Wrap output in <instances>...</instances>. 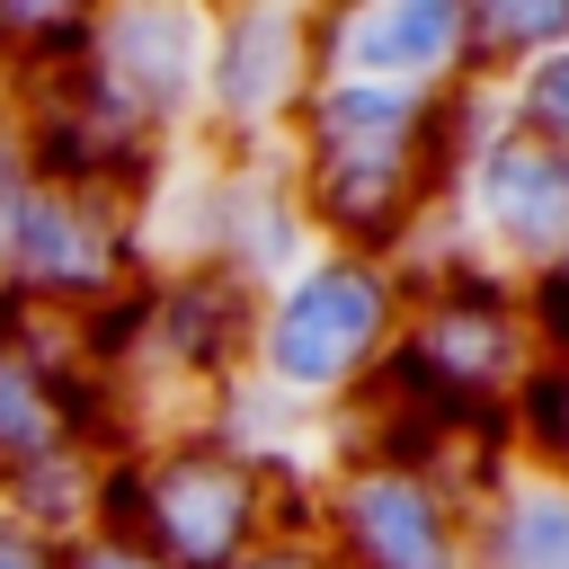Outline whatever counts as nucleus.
I'll list each match as a JSON object with an SVG mask.
<instances>
[{"mask_svg": "<svg viewBox=\"0 0 569 569\" xmlns=\"http://www.w3.org/2000/svg\"><path fill=\"white\" fill-rule=\"evenodd\" d=\"M453 98H391L356 80H311L284 124V178L320 249L400 258V240L445 204Z\"/></svg>", "mask_w": 569, "mask_h": 569, "instance_id": "f257e3e1", "label": "nucleus"}, {"mask_svg": "<svg viewBox=\"0 0 569 569\" xmlns=\"http://www.w3.org/2000/svg\"><path fill=\"white\" fill-rule=\"evenodd\" d=\"M400 311H409V284L391 258L311 249L293 276L258 293L240 391L267 409H302V418H356L391 373Z\"/></svg>", "mask_w": 569, "mask_h": 569, "instance_id": "f03ea898", "label": "nucleus"}, {"mask_svg": "<svg viewBox=\"0 0 569 569\" xmlns=\"http://www.w3.org/2000/svg\"><path fill=\"white\" fill-rule=\"evenodd\" d=\"M302 507H311V471H293L284 453H249L222 427H196V436L124 445L98 525L133 533L160 569H231L267 533L302 525Z\"/></svg>", "mask_w": 569, "mask_h": 569, "instance_id": "7ed1b4c3", "label": "nucleus"}, {"mask_svg": "<svg viewBox=\"0 0 569 569\" xmlns=\"http://www.w3.org/2000/svg\"><path fill=\"white\" fill-rule=\"evenodd\" d=\"M533 356L542 347L525 320V284L498 267H445V276L409 284L400 347H391V373L373 400H400L427 418H507Z\"/></svg>", "mask_w": 569, "mask_h": 569, "instance_id": "20e7f679", "label": "nucleus"}, {"mask_svg": "<svg viewBox=\"0 0 569 569\" xmlns=\"http://www.w3.org/2000/svg\"><path fill=\"white\" fill-rule=\"evenodd\" d=\"M436 213L471 267H498L525 284L569 249V151L525 133L489 89H462L453 98V169H445Z\"/></svg>", "mask_w": 569, "mask_h": 569, "instance_id": "39448f33", "label": "nucleus"}, {"mask_svg": "<svg viewBox=\"0 0 569 569\" xmlns=\"http://www.w3.org/2000/svg\"><path fill=\"white\" fill-rule=\"evenodd\" d=\"M142 276H151V240H142L133 196L62 187V178H27L9 196V213H0V302L89 329Z\"/></svg>", "mask_w": 569, "mask_h": 569, "instance_id": "423d86ee", "label": "nucleus"}, {"mask_svg": "<svg viewBox=\"0 0 569 569\" xmlns=\"http://www.w3.org/2000/svg\"><path fill=\"white\" fill-rule=\"evenodd\" d=\"M329 569H462L471 498L445 489L427 462H400L382 445H338L329 471H311L302 507Z\"/></svg>", "mask_w": 569, "mask_h": 569, "instance_id": "0eeeda50", "label": "nucleus"}, {"mask_svg": "<svg viewBox=\"0 0 569 569\" xmlns=\"http://www.w3.org/2000/svg\"><path fill=\"white\" fill-rule=\"evenodd\" d=\"M311 9L302 0H231L204 9V80L196 142L204 151H284L293 107L311 98Z\"/></svg>", "mask_w": 569, "mask_h": 569, "instance_id": "6e6552de", "label": "nucleus"}, {"mask_svg": "<svg viewBox=\"0 0 569 569\" xmlns=\"http://www.w3.org/2000/svg\"><path fill=\"white\" fill-rule=\"evenodd\" d=\"M80 80L160 151L196 142V80H204V9L196 0H116L89 9Z\"/></svg>", "mask_w": 569, "mask_h": 569, "instance_id": "1a4fd4ad", "label": "nucleus"}, {"mask_svg": "<svg viewBox=\"0 0 569 569\" xmlns=\"http://www.w3.org/2000/svg\"><path fill=\"white\" fill-rule=\"evenodd\" d=\"M311 71L391 98H462L471 89L462 0H329L311 9Z\"/></svg>", "mask_w": 569, "mask_h": 569, "instance_id": "9d476101", "label": "nucleus"}, {"mask_svg": "<svg viewBox=\"0 0 569 569\" xmlns=\"http://www.w3.org/2000/svg\"><path fill=\"white\" fill-rule=\"evenodd\" d=\"M462 569H569V480L507 462L471 498V542Z\"/></svg>", "mask_w": 569, "mask_h": 569, "instance_id": "9b49d317", "label": "nucleus"}, {"mask_svg": "<svg viewBox=\"0 0 569 569\" xmlns=\"http://www.w3.org/2000/svg\"><path fill=\"white\" fill-rule=\"evenodd\" d=\"M462 44H471V89H507L542 53L569 44V0H462Z\"/></svg>", "mask_w": 569, "mask_h": 569, "instance_id": "f8f14e48", "label": "nucleus"}, {"mask_svg": "<svg viewBox=\"0 0 569 569\" xmlns=\"http://www.w3.org/2000/svg\"><path fill=\"white\" fill-rule=\"evenodd\" d=\"M507 445H516V462L569 480V347L533 356V373L516 382V400H507Z\"/></svg>", "mask_w": 569, "mask_h": 569, "instance_id": "ddd939ff", "label": "nucleus"}, {"mask_svg": "<svg viewBox=\"0 0 569 569\" xmlns=\"http://www.w3.org/2000/svg\"><path fill=\"white\" fill-rule=\"evenodd\" d=\"M498 107H507L525 133H542V142H560V151H569V44H560V53H542L533 71H516V80L498 89Z\"/></svg>", "mask_w": 569, "mask_h": 569, "instance_id": "4468645a", "label": "nucleus"}, {"mask_svg": "<svg viewBox=\"0 0 569 569\" xmlns=\"http://www.w3.org/2000/svg\"><path fill=\"white\" fill-rule=\"evenodd\" d=\"M525 320H533V347H542V356L569 347V249H560L542 276H525Z\"/></svg>", "mask_w": 569, "mask_h": 569, "instance_id": "2eb2a0df", "label": "nucleus"}, {"mask_svg": "<svg viewBox=\"0 0 569 569\" xmlns=\"http://www.w3.org/2000/svg\"><path fill=\"white\" fill-rule=\"evenodd\" d=\"M62 569H160L133 533H116V525H89V533H71L62 542Z\"/></svg>", "mask_w": 569, "mask_h": 569, "instance_id": "dca6fc26", "label": "nucleus"}, {"mask_svg": "<svg viewBox=\"0 0 569 569\" xmlns=\"http://www.w3.org/2000/svg\"><path fill=\"white\" fill-rule=\"evenodd\" d=\"M231 569H329V551L311 542V525H284V533H267L258 551H240Z\"/></svg>", "mask_w": 569, "mask_h": 569, "instance_id": "f3484780", "label": "nucleus"}, {"mask_svg": "<svg viewBox=\"0 0 569 569\" xmlns=\"http://www.w3.org/2000/svg\"><path fill=\"white\" fill-rule=\"evenodd\" d=\"M0 569H62V542H44L36 525L0 516Z\"/></svg>", "mask_w": 569, "mask_h": 569, "instance_id": "a211bd4d", "label": "nucleus"}, {"mask_svg": "<svg viewBox=\"0 0 569 569\" xmlns=\"http://www.w3.org/2000/svg\"><path fill=\"white\" fill-rule=\"evenodd\" d=\"M18 187H27V160H18V133H9V116H0V213H9Z\"/></svg>", "mask_w": 569, "mask_h": 569, "instance_id": "6ab92c4d", "label": "nucleus"}]
</instances>
